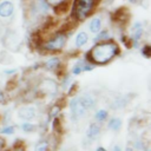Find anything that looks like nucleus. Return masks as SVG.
I'll list each match as a JSON object with an SVG mask.
<instances>
[{
  "label": "nucleus",
  "mask_w": 151,
  "mask_h": 151,
  "mask_svg": "<svg viewBox=\"0 0 151 151\" xmlns=\"http://www.w3.org/2000/svg\"><path fill=\"white\" fill-rule=\"evenodd\" d=\"M83 64H84V59H78L73 64V66L71 68L72 76H79L80 73H83Z\"/></svg>",
  "instance_id": "a211bd4d"
},
{
  "label": "nucleus",
  "mask_w": 151,
  "mask_h": 151,
  "mask_svg": "<svg viewBox=\"0 0 151 151\" xmlns=\"http://www.w3.org/2000/svg\"><path fill=\"white\" fill-rule=\"evenodd\" d=\"M73 83H72V78H71V76H65L64 77V79H63V83H61V87L66 91V90H68L70 87H71V85H72Z\"/></svg>",
  "instance_id": "5701e85b"
},
{
  "label": "nucleus",
  "mask_w": 151,
  "mask_h": 151,
  "mask_svg": "<svg viewBox=\"0 0 151 151\" xmlns=\"http://www.w3.org/2000/svg\"><path fill=\"white\" fill-rule=\"evenodd\" d=\"M143 34H144L143 24L139 22V21H136V22L132 25V27H131V37H130L131 46H132L133 48H138V47H139Z\"/></svg>",
  "instance_id": "423d86ee"
},
{
  "label": "nucleus",
  "mask_w": 151,
  "mask_h": 151,
  "mask_svg": "<svg viewBox=\"0 0 151 151\" xmlns=\"http://www.w3.org/2000/svg\"><path fill=\"white\" fill-rule=\"evenodd\" d=\"M60 66H61V59L59 57H51L44 64V67L47 71H58Z\"/></svg>",
  "instance_id": "ddd939ff"
},
{
  "label": "nucleus",
  "mask_w": 151,
  "mask_h": 151,
  "mask_svg": "<svg viewBox=\"0 0 151 151\" xmlns=\"http://www.w3.org/2000/svg\"><path fill=\"white\" fill-rule=\"evenodd\" d=\"M107 118H109V111L105 109H99L93 114V119L97 123H104L107 120Z\"/></svg>",
  "instance_id": "dca6fc26"
},
{
  "label": "nucleus",
  "mask_w": 151,
  "mask_h": 151,
  "mask_svg": "<svg viewBox=\"0 0 151 151\" xmlns=\"http://www.w3.org/2000/svg\"><path fill=\"white\" fill-rule=\"evenodd\" d=\"M17 114H18V118L22 119L24 122H32L37 118L38 111H37V107L33 105H25L19 107Z\"/></svg>",
  "instance_id": "0eeeda50"
},
{
  "label": "nucleus",
  "mask_w": 151,
  "mask_h": 151,
  "mask_svg": "<svg viewBox=\"0 0 151 151\" xmlns=\"http://www.w3.org/2000/svg\"><path fill=\"white\" fill-rule=\"evenodd\" d=\"M48 5H51V6H58V5H60V4H64V2H67V0H45Z\"/></svg>",
  "instance_id": "393cba45"
},
{
  "label": "nucleus",
  "mask_w": 151,
  "mask_h": 151,
  "mask_svg": "<svg viewBox=\"0 0 151 151\" xmlns=\"http://www.w3.org/2000/svg\"><path fill=\"white\" fill-rule=\"evenodd\" d=\"M94 151H107V150H106L104 146H98V147H97Z\"/></svg>",
  "instance_id": "7c9ffc66"
},
{
  "label": "nucleus",
  "mask_w": 151,
  "mask_h": 151,
  "mask_svg": "<svg viewBox=\"0 0 151 151\" xmlns=\"http://www.w3.org/2000/svg\"><path fill=\"white\" fill-rule=\"evenodd\" d=\"M5 103H6V96L2 91H0V105H2Z\"/></svg>",
  "instance_id": "bb28decb"
},
{
  "label": "nucleus",
  "mask_w": 151,
  "mask_h": 151,
  "mask_svg": "<svg viewBox=\"0 0 151 151\" xmlns=\"http://www.w3.org/2000/svg\"><path fill=\"white\" fill-rule=\"evenodd\" d=\"M111 151H123V149H122V146H120L119 144H116V145L112 146Z\"/></svg>",
  "instance_id": "c85d7f7f"
},
{
  "label": "nucleus",
  "mask_w": 151,
  "mask_h": 151,
  "mask_svg": "<svg viewBox=\"0 0 151 151\" xmlns=\"http://www.w3.org/2000/svg\"><path fill=\"white\" fill-rule=\"evenodd\" d=\"M101 28H103V19H101L100 15L93 17V18L88 21V24H87V29H88V32L92 33V34H97Z\"/></svg>",
  "instance_id": "9d476101"
},
{
  "label": "nucleus",
  "mask_w": 151,
  "mask_h": 151,
  "mask_svg": "<svg viewBox=\"0 0 151 151\" xmlns=\"http://www.w3.org/2000/svg\"><path fill=\"white\" fill-rule=\"evenodd\" d=\"M20 129L25 133H31V132H34L37 130V125L31 123V122H24L20 124Z\"/></svg>",
  "instance_id": "6ab92c4d"
},
{
  "label": "nucleus",
  "mask_w": 151,
  "mask_h": 151,
  "mask_svg": "<svg viewBox=\"0 0 151 151\" xmlns=\"http://www.w3.org/2000/svg\"><path fill=\"white\" fill-rule=\"evenodd\" d=\"M88 40H90V38H88L87 32L80 31V32H78V33L76 34V37H74V39H73V46H74V48L80 50V48H83V47L88 42Z\"/></svg>",
  "instance_id": "1a4fd4ad"
},
{
  "label": "nucleus",
  "mask_w": 151,
  "mask_h": 151,
  "mask_svg": "<svg viewBox=\"0 0 151 151\" xmlns=\"http://www.w3.org/2000/svg\"><path fill=\"white\" fill-rule=\"evenodd\" d=\"M60 111H61V107H60L59 105H54V106H52L51 110H50V113H48L50 118H52V119L58 118V116L60 114Z\"/></svg>",
  "instance_id": "4be33fe9"
},
{
  "label": "nucleus",
  "mask_w": 151,
  "mask_h": 151,
  "mask_svg": "<svg viewBox=\"0 0 151 151\" xmlns=\"http://www.w3.org/2000/svg\"><path fill=\"white\" fill-rule=\"evenodd\" d=\"M17 131V127L12 124H8V125H5L4 127L0 129V134H4V136H13Z\"/></svg>",
  "instance_id": "412c9836"
},
{
  "label": "nucleus",
  "mask_w": 151,
  "mask_h": 151,
  "mask_svg": "<svg viewBox=\"0 0 151 151\" xmlns=\"http://www.w3.org/2000/svg\"><path fill=\"white\" fill-rule=\"evenodd\" d=\"M33 151H50V143L47 139H41L39 140L35 146H34V150Z\"/></svg>",
  "instance_id": "aec40b11"
},
{
  "label": "nucleus",
  "mask_w": 151,
  "mask_h": 151,
  "mask_svg": "<svg viewBox=\"0 0 151 151\" xmlns=\"http://www.w3.org/2000/svg\"><path fill=\"white\" fill-rule=\"evenodd\" d=\"M17 72H18V68H11V70H5L4 71L5 74H9V76L11 74H15Z\"/></svg>",
  "instance_id": "a878e982"
},
{
  "label": "nucleus",
  "mask_w": 151,
  "mask_h": 151,
  "mask_svg": "<svg viewBox=\"0 0 151 151\" xmlns=\"http://www.w3.org/2000/svg\"><path fill=\"white\" fill-rule=\"evenodd\" d=\"M111 39V34L107 29H100L97 34H94L93 37V42L97 44V42H101V41H106V40H110Z\"/></svg>",
  "instance_id": "2eb2a0df"
},
{
  "label": "nucleus",
  "mask_w": 151,
  "mask_h": 151,
  "mask_svg": "<svg viewBox=\"0 0 151 151\" xmlns=\"http://www.w3.org/2000/svg\"><path fill=\"white\" fill-rule=\"evenodd\" d=\"M119 53V46L113 40H106L94 44V46L86 53L85 59L93 65H105L113 60Z\"/></svg>",
  "instance_id": "f257e3e1"
},
{
  "label": "nucleus",
  "mask_w": 151,
  "mask_h": 151,
  "mask_svg": "<svg viewBox=\"0 0 151 151\" xmlns=\"http://www.w3.org/2000/svg\"><path fill=\"white\" fill-rule=\"evenodd\" d=\"M67 41V35L64 32H59L53 34L46 40H42L40 44V48L45 52H60Z\"/></svg>",
  "instance_id": "f03ea898"
},
{
  "label": "nucleus",
  "mask_w": 151,
  "mask_h": 151,
  "mask_svg": "<svg viewBox=\"0 0 151 151\" xmlns=\"http://www.w3.org/2000/svg\"><path fill=\"white\" fill-rule=\"evenodd\" d=\"M15 14V4L13 0H0V22L8 25Z\"/></svg>",
  "instance_id": "20e7f679"
},
{
  "label": "nucleus",
  "mask_w": 151,
  "mask_h": 151,
  "mask_svg": "<svg viewBox=\"0 0 151 151\" xmlns=\"http://www.w3.org/2000/svg\"><path fill=\"white\" fill-rule=\"evenodd\" d=\"M138 1H140V0H129V2H131V4H137Z\"/></svg>",
  "instance_id": "2f4dec72"
},
{
  "label": "nucleus",
  "mask_w": 151,
  "mask_h": 151,
  "mask_svg": "<svg viewBox=\"0 0 151 151\" xmlns=\"http://www.w3.org/2000/svg\"><path fill=\"white\" fill-rule=\"evenodd\" d=\"M96 2L97 0H74V6H73L74 19L79 21L86 19L93 11Z\"/></svg>",
  "instance_id": "7ed1b4c3"
},
{
  "label": "nucleus",
  "mask_w": 151,
  "mask_h": 151,
  "mask_svg": "<svg viewBox=\"0 0 151 151\" xmlns=\"http://www.w3.org/2000/svg\"><path fill=\"white\" fill-rule=\"evenodd\" d=\"M79 99H80V103H81V105L84 106V109L86 111H90V110L94 109V106L97 104L96 98L90 93H84V94L79 96Z\"/></svg>",
  "instance_id": "9b49d317"
},
{
  "label": "nucleus",
  "mask_w": 151,
  "mask_h": 151,
  "mask_svg": "<svg viewBox=\"0 0 151 151\" xmlns=\"http://www.w3.org/2000/svg\"><path fill=\"white\" fill-rule=\"evenodd\" d=\"M140 53H142L146 59H149L150 55H151V47H150V45H144V46H142Z\"/></svg>",
  "instance_id": "b1692460"
},
{
  "label": "nucleus",
  "mask_w": 151,
  "mask_h": 151,
  "mask_svg": "<svg viewBox=\"0 0 151 151\" xmlns=\"http://www.w3.org/2000/svg\"><path fill=\"white\" fill-rule=\"evenodd\" d=\"M100 131H101V129H100L98 123H91L87 126V130H86V138L90 142H93L99 137Z\"/></svg>",
  "instance_id": "f8f14e48"
},
{
  "label": "nucleus",
  "mask_w": 151,
  "mask_h": 151,
  "mask_svg": "<svg viewBox=\"0 0 151 151\" xmlns=\"http://www.w3.org/2000/svg\"><path fill=\"white\" fill-rule=\"evenodd\" d=\"M129 103V99L126 98V97H117L113 101H112V109H114V110H118V109H122V107H124L126 104Z\"/></svg>",
  "instance_id": "f3484780"
},
{
  "label": "nucleus",
  "mask_w": 151,
  "mask_h": 151,
  "mask_svg": "<svg viewBox=\"0 0 151 151\" xmlns=\"http://www.w3.org/2000/svg\"><path fill=\"white\" fill-rule=\"evenodd\" d=\"M123 126V120L119 117H111L107 122V129L113 131V132H118Z\"/></svg>",
  "instance_id": "4468645a"
},
{
  "label": "nucleus",
  "mask_w": 151,
  "mask_h": 151,
  "mask_svg": "<svg viewBox=\"0 0 151 151\" xmlns=\"http://www.w3.org/2000/svg\"><path fill=\"white\" fill-rule=\"evenodd\" d=\"M39 90L47 96H54L58 92V84L53 79H42L39 84Z\"/></svg>",
  "instance_id": "6e6552de"
},
{
  "label": "nucleus",
  "mask_w": 151,
  "mask_h": 151,
  "mask_svg": "<svg viewBox=\"0 0 151 151\" xmlns=\"http://www.w3.org/2000/svg\"><path fill=\"white\" fill-rule=\"evenodd\" d=\"M68 107H70V113H71V117L74 122H78L80 119H83L85 117V114L87 113V111L84 109V106L81 105L80 103V99H79V96H74L70 103H68Z\"/></svg>",
  "instance_id": "39448f33"
},
{
  "label": "nucleus",
  "mask_w": 151,
  "mask_h": 151,
  "mask_svg": "<svg viewBox=\"0 0 151 151\" xmlns=\"http://www.w3.org/2000/svg\"><path fill=\"white\" fill-rule=\"evenodd\" d=\"M5 25L4 24H1L0 22V38H4V35H5Z\"/></svg>",
  "instance_id": "cd10ccee"
},
{
  "label": "nucleus",
  "mask_w": 151,
  "mask_h": 151,
  "mask_svg": "<svg viewBox=\"0 0 151 151\" xmlns=\"http://www.w3.org/2000/svg\"><path fill=\"white\" fill-rule=\"evenodd\" d=\"M4 146H5V140H4V138L0 136V150H1Z\"/></svg>",
  "instance_id": "c756f323"
}]
</instances>
